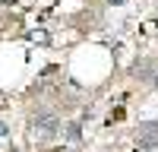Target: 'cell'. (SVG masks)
Returning a JSON list of instances; mask_svg holds the SVG:
<instances>
[{"label":"cell","mask_w":158,"mask_h":152,"mask_svg":"<svg viewBox=\"0 0 158 152\" xmlns=\"http://www.w3.org/2000/svg\"><path fill=\"white\" fill-rule=\"evenodd\" d=\"M32 133L41 136V139H54L60 133V117L57 114H38V117L32 120Z\"/></svg>","instance_id":"1"},{"label":"cell","mask_w":158,"mask_h":152,"mask_svg":"<svg viewBox=\"0 0 158 152\" xmlns=\"http://www.w3.org/2000/svg\"><path fill=\"white\" fill-rule=\"evenodd\" d=\"M136 152H152L158 146V120H149V124H142L139 127V133H136Z\"/></svg>","instance_id":"2"},{"label":"cell","mask_w":158,"mask_h":152,"mask_svg":"<svg viewBox=\"0 0 158 152\" xmlns=\"http://www.w3.org/2000/svg\"><path fill=\"white\" fill-rule=\"evenodd\" d=\"M155 73H158V67H155L152 60H139L136 67H133V76H136V79H146V82L155 79Z\"/></svg>","instance_id":"3"},{"label":"cell","mask_w":158,"mask_h":152,"mask_svg":"<svg viewBox=\"0 0 158 152\" xmlns=\"http://www.w3.org/2000/svg\"><path fill=\"white\" fill-rule=\"evenodd\" d=\"M79 136H82V127H79V124H67V139H73V143H76Z\"/></svg>","instance_id":"4"},{"label":"cell","mask_w":158,"mask_h":152,"mask_svg":"<svg viewBox=\"0 0 158 152\" xmlns=\"http://www.w3.org/2000/svg\"><path fill=\"white\" fill-rule=\"evenodd\" d=\"M3 136H6V124L0 120V139H3Z\"/></svg>","instance_id":"5"},{"label":"cell","mask_w":158,"mask_h":152,"mask_svg":"<svg viewBox=\"0 0 158 152\" xmlns=\"http://www.w3.org/2000/svg\"><path fill=\"white\" fill-rule=\"evenodd\" d=\"M108 3H111V6H120V3H127V0H108Z\"/></svg>","instance_id":"6"}]
</instances>
